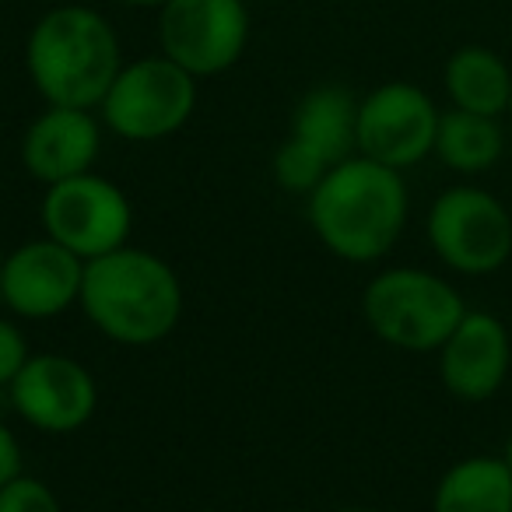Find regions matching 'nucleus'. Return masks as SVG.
I'll use <instances>...</instances> for the list:
<instances>
[{"label": "nucleus", "instance_id": "3", "mask_svg": "<svg viewBox=\"0 0 512 512\" xmlns=\"http://www.w3.org/2000/svg\"><path fill=\"white\" fill-rule=\"evenodd\" d=\"M25 67L46 106L95 109L120 74V39L92 8L64 4L32 25Z\"/></svg>", "mask_w": 512, "mask_h": 512}, {"label": "nucleus", "instance_id": "21", "mask_svg": "<svg viewBox=\"0 0 512 512\" xmlns=\"http://www.w3.org/2000/svg\"><path fill=\"white\" fill-rule=\"evenodd\" d=\"M18 474H22V442L0 421V488Z\"/></svg>", "mask_w": 512, "mask_h": 512}, {"label": "nucleus", "instance_id": "8", "mask_svg": "<svg viewBox=\"0 0 512 512\" xmlns=\"http://www.w3.org/2000/svg\"><path fill=\"white\" fill-rule=\"evenodd\" d=\"M158 43L193 78H214L246 53L249 11L242 0H165Z\"/></svg>", "mask_w": 512, "mask_h": 512}, {"label": "nucleus", "instance_id": "15", "mask_svg": "<svg viewBox=\"0 0 512 512\" xmlns=\"http://www.w3.org/2000/svg\"><path fill=\"white\" fill-rule=\"evenodd\" d=\"M446 95L453 109L481 116H502L509 113L512 99V71L495 50L488 46H460L446 60Z\"/></svg>", "mask_w": 512, "mask_h": 512}, {"label": "nucleus", "instance_id": "9", "mask_svg": "<svg viewBox=\"0 0 512 512\" xmlns=\"http://www.w3.org/2000/svg\"><path fill=\"white\" fill-rule=\"evenodd\" d=\"M435 102L411 81H386L358 102V155L390 169H411L435 151Z\"/></svg>", "mask_w": 512, "mask_h": 512}, {"label": "nucleus", "instance_id": "1", "mask_svg": "<svg viewBox=\"0 0 512 512\" xmlns=\"http://www.w3.org/2000/svg\"><path fill=\"white\" fill-rule=\"evenodd\" d=\"M309 225L344 264L383 260L407 225V186L397 169L351 155L309 193Z\"/></svg>", "mask_w": 512, "mask_h": 512}, {"label": "nucleus", "instance_id": "7", "mask_svg": "<svg viewBox=\"0 0 512 512\" xmlns=\"http://www.w3.org/2000/svg\"><path fill=\"white\" fill-rule=\"evenodd\" d=\"M39 221H43V235H50L88 264L95 256L127 246L134 232V207L113 179L85 172V176L46 186Z\"/></svg>", "mask_w": 512, "mask_h": 512}, {"label": "nucleus", "instance_id": "25", "mask_svg": "<svg viewBox=\"0 0 512 512\" xmlns=\"http://www.w3.org/2000/svg\"><path fill=\"white\" fill-rule=\"evenodd\" d=\"M0 281H4V253H0ZM0 309H4V292H0Z\"/></svg>", "mask_w": 512, "mask_h": 512}, {"label": "nucleus", "instance_id": "26", "mask_svg": "<svg viewBox=\"0 0 512 512\" xmlns=\"http://www.w3.org/2000/svg\"><path fill=\"white\" fill-rule=\"evenodd\" d=\"M509 113H512V99H509Z\"/></svg>", "mask_w": 512, "mask_h": 512}, {"label": "nucleus", "instance_id": "11", "mask_svg": "<svg viewBox=\"0 0 512 512\" xmlns=\"http://www.w3.org/2000/svg\"><path fill=\"white\" fill-rule=\"evenodd\" d=\"M81 281H85V260L53 242L50 235L4 253L0 292H4V309H11L18 320H53L67 313L78 306Z\"/></svg>", "mask_w": 512, "mask_h": 512}, {"label": "nucleus", "instance_id": "16", "mask_svg": "<svg viewBox=\"0 0 512 512\" xmlns=\"http://www.w3.org/2000/svg\"><path fill=\"white\" fill-rule=\"evenodd\" d=\"M432 512H512V470L502 456H467L442 474Z\"/></svg>", "mask_w": 512, "mask_h": 512}, {"label": "nucleus", "instance_id": "6", "mask_svg": "<svg viewBox=\"0 0 512 512\" xmlns=\"http://www.w3.org/2000/svg\"><path fill=\"white\" fill-rule=\"evenodd\" d=\"M428 246L456 274H495L512 256V214L498 197L477 186L439 193L425 221Z\"/></svg>", "mask_w": 512, "mask_h": 512}, {"label": "nucleus", "instance_id": "4", "mask_svg": "<svg viewBox=\"0 0 512 512\" xmlns=\"http://www.w3.org/2000/svg\"><path fill=\"white\" fill-rule=\"evenodd\" d=\"M362 316L383 344L397 351H439L467 316L460 292L449 281L418 267L379 271L362 292Z\"/></svg>", "mask_w": 512, "mask_h": 512}, {"label": "nucleus", "instance_id": "5", "mask_svg": "<svg viewBox=\"0 0 512 512\" xmlns=\"http://www.w3.org/2000/svg\"><path fill=\"white\" fill-rule=\"evenodd\" d=\"M102 123L123 141H162L183 130L197 109V78L162 57L123 64L102 99Z\"/></svg>", "mask_w": 512, "mask_h": 512}, {"label": "nucleus", "instance_id": "14", "mask_svg": "<svg viewBox=\"0 0 512 512\" xmlns=\"http://www.w3.org/2000/svg\"><path fill=\"white\" fill-rule=\"evenodd\" d=\"M327 165H341L358 151V99L344 85H320L299 99L292 134Z\"/></svg>", "mask_w": 512, "mask_h": 512}, {"label": "nucleus", "instance_id": "18", "mask_svg": "<svg viewBox=\"0 0 512 512\" xmlns=\"http://www.w3.org/2000/svg\"><path fill=\"white\" fill-rule=\"evenodd\" d=\"M330 169L334 165H327L313 148H306L295 137H288L278 148V155H274V179H278V186L288 193H302V197H309Z\"/></svg>", "mask_w": 512, "mask_h": 512}, {"label": "nucleus", "instance_id": "12", "mask_svg": "<svg viewBox=\"0 0 512 512\" xmlns=\"http://www.w3.org/2000/svg\"><path fill=\"white\" fill-rule=\"evenodd\" d=\"M512 362L509 330L498 316L467 309L449 341L439 348V376L442 386L456 400L481 404L502 390Z\"/></svg>", "mask_w": 512, "mask_h": 512}, {"label": "nucleus", "instance_id": "24", "mask_svg": "<svg viewBox=\"0 0 512 512\" xmlns=\"http://www.w3.org/2000/svg\"><path fill=\"white\" fill-rule=\"evenodd\" d=\"M334 512H372V509H362V505H344V509H334Z\"/></svg>", "mask_w": 512, "mask_h": 512}, {"label": "nucleus", "instance_id": "10", "mask_svg": "<svg viewBox=\"0 0 512 512\" xmlns=\"http://www.w3.org/2000/svg\"><path fill=\"white\" fill-rule=\"evenodd\" d=\"M18 418L46 435H71L99 407L95 376L71 355H32L8 386Z\"/></svg>", "mask_w": 512, "mask_h": 512}, {"label": "nucleus", "instance_id": "13", "mask_svg": "<svg viewBox=\"0 0 512 512\" xmlns=\"http://www.w3.org/2000/svg\"><path fill=\"white\" fill-rule=\"evenodd\" d=\"M99 148H102V130L99 120L92 116V109L46 106L25 127L22 165L32 179H39L43 186H53L92 172Z\"/></svg>", "mask_w": 512, "mask_h": 512}, {"label": "nucleus", "instance_id": "23", "mask_svg": "<svg viewBox=\"0 0 512 512\" xmlns=\"http://www.w3.org/2000/svg\"><path fill=\"white\" fill-rule=\"evenodd\" d=\"M502 460L509 463V470H512V435H509V442H505V453H502Z\"/></svg>", "mask_w": 512, "mask_h": 512}, {"label": "nucleus", "instance_id": "22", "mask_svg": "<svg viewBox=\"0 0 512 512\" xmlns=\"http://www.w3.org/2000/svg\"><path fill=\"white\" fill-rule=\"evenodd\" d=\"M120 4H127V8H162L165 0H120Z\"/></svg>", "mask_w": 512, "mask_h": 512}, {"label": "nucleus", "instance_id": "2", "mask_svg": "<svg viewBox=\"0 0 512 512\" xmlns=\"http://www.w3.org/2000/svg\"><path fill=\"white\" fill-rule=\"evenodd\" d=\"M78 306L102 337L127 348H151L176 330L183 285L165 256L127 242L88 260Z\"/></svg>", "mask_w": 512, "mask_h": 512}, {"label": "nucleus", "instance_id": "19", "mask_svg": "<svg viewBox=\"0 0 512 512\" xmlns=\"http://www.w3.org/2000/svg\"><path fill=\"white\" fill-rule=\"evenodd\" d=\"M0 512H64L60 498L43 477L18 474L0 488Z\"/></svg>", "mask_w": 512, "mask_h": 512}, {"label": "nucleus", "instance_id": "17", "mask_svg": "<svg viewBox=\"0 0 512 512\" xmlns=\"http://www.w3.org/2000/svg\"><path fill=\"white\" fill-rule=\"evenodd\" d=\"M505 137L495 116L467 113V109H449L439 116V130H435V155L446 169L474 176L484 172L502 158Z\"/></svg>", "mask_w": 512, "mask_h": 512}, {"label": "nucleus", "instance_id": "20", "mask_svg": "<svg viewBox=\"0 0 512 512\" xmlns=\"http://www.w3.org/2000/svg\"><path fill=\"white\" fill-rule=\"evenodd\" d=\"M32 358L29 351V337L22 334L15 320H4L0 316V386L8 390L15 383V376L25 369V362Z\"/></svg>", "mask_w": 512, "mask_h": 512}]
</instances>
